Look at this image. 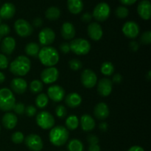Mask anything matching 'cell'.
I'll return each instance as SVG.
<instances>
[{"mask_svg":"<svg viewBox=\"0 0 151 151\" xmlns=\"http://www.w3.org/2000/svg\"><path fill=\"white\" fill-rule=\"evenodd\" d=\"M5 75H4V74L3 73V72H0V84L3 83H4V81H5Z\"/></svg>","mask_w":151,"mask_h":151,"instance_id":"cell-53","label":"cell"},{"mask_svg":"<svg viewBox=\"0 0 151 151\" xmlns=\"http://www.w3.org/2000/svg\"><path fill=\"white\" fill-rule=\"evenodd\" d=\"M110 13V6L106 2H100L94 7L92 16L98 22H104L109 19Z\"/></svg>","mask_w":151,"mask_h":151,"instance_id":"cell-8","label":"cell"},{"mask_svg":"<svg viewBox=\"0 0 151 151\" xmlns=\"http://www.w3.org/2000/svg\"><path fill=\"white\" fill-rule=\"evenodd\" d=\"M0 131H1V127H0Z\"/></svg>","mask_w":151,"mask_h":151,"instance_id":"cell-56","label":"cell"},{"mask_svg":"<svg viewBox=\"0 0 151 151\" xmlns=\"http://www.w3.org/2000/svg\"><path fill=\"white\" fill-rule=\"evenodd\" d=\"M67 150L68 151H83L84 145L81 140L73 139L68 143Z\"/></svg>","mask_w":151,"mask_h":151,"instance_id":"cell-30","label":"cell"},{"mask_svg":"<svg viewBox=\"0 0 151 151\" xmlns=\"http://www.w3.org/2000/svg\"><path fill=\"white\" fill-rule=\"evenodd\" d=\"M1 19L0 18V24H1Z\"/></svg>","mask_w":151,"mask_h":151,"instance_id":"cell-55","label":"cell"},{"mask_svg":"<svg viewBox=\"0 0 151 151\" xmlns=\"http://www.w3.org/2000/svg\"><path fill=\"white\" fill-rule=\"evenodd\" d=\"M45 16L50 21L57 20L60 16V10L57 7H50L45 12Z\"/></svg>","mask_w":151,"mask_h":151,"instance_id":"cell-29","label":"cell"},{"mask_svg":"<svg viewBox=\"0 0 151 151\" xmlns=\"http://www.w3.org/2000/svg\"><path fill=\"white\" fill-rule=\"evenodd\" d=\"M40 46L39 44L35 42L28 43L25 46L24 51L27 55L31 56V57H37L38 55V52L40 51Z\"/></svg>","mask_w":151,"mask_h":151,"instance_id":"cell-27","label":"cell"},{"mask_svg":"<svg viewBox=\"0 0 151 151\" xmlns=\"http://www.w3.org/2000/svg\"><path fill=\"white\" fill-rule=\"evenodd\" d=\"M61 151H64V150H61Z\"/></svg>","mask_w":151,"mask_h":151,"instance_id":"cell-58","label":"cell"},{"mask_svg":"<svg viewBox=\"0 0 151 151\" xmlns=\"http://www.w3.org/2000/svg\"><path fill=\"white\" fill-rule=\"evenodd\" d=\"M127 151H145V150L142 148V147H140V146L134 145L130 147V148Z\"/></svg>","mask_w":151,"mask_h":151,"instance_id":"cell-52","label":"cell"},{"mask_svg":"<svg viewBox=\"0 0 151 151\" xmlns=\"http://www.w3.org/2000/svg\"><path fill=\"white\" fill-rule=\"evenodd\" d=\"M81 82L86 88H92L97 83V77L94 71L86 69L81 74Z\"/></svg>","mask_w":151,"mask_h":151,"instance_id":"cell-11","label":"cell"},{"mask_svg":"<svg viewBox=\"0 0 151 151\" xmlns=\"http://www.w3.org/2000/svg\"><path fill=\"white\" fill-rule=\"evenodd\" d=\"M55 40V33L51 28H43L38 33V41L40 44L44 47L51 45Z\"/></svg>","mask_w":151,"mask_h":151,"instance_id":"cell-12","label":"cell"},{"mask_svg":"<svg viewBox=\"0 0 151 151\" xmlns=\"http://www.w3.org/2000/svg\"><path fill=\"white\" fill-rule=\"evenodd\" d=\"M140 41H141L143 44H145V45L150 44L151 43L150 31H146V32H143L142 35H141V38H140Z\"/></svg>","mask_w":151,"mask_h":151,"instance_id":"cell-38","label":"cell"},{"mask_svg":"<svg viewBox=\"0 0 151 151\" xmlns=\"http://www.w3.org/2000/svg\"><path fill=\"white\" fill-rule=\"evenodd\" d=\"M70 51L77 55H85L91 50V44L85 38H79L72 39L69 43Z\"/></svg>","mask_w":151,"mask_h":151,"instance_id":"cell-5","label":"cell"},{"mask_svg":"<svg viewBox=\"0 0 151 151\" xmlns=\"http://www.w3.org/2000/svg\"><path fill=\"white\" fill-rule=\"evenodd\" d=\"M16 13V7L14 4L10 2H6L0 8V18L3 19H10Z\"/></svg>","mask_w":151,"mask_h":151,"instance_id":"cell-23","label":"cell"},{"mask_svg":"<svg viewBox=\"0 0 151 151\" xmlns=\"http://www.w3.org/2000/svg\"><path fill=\"white\" fill-rule=\"evenodd\" d=\"M60 50L63 54H68L70 52V47H69V43L63 42L60 45Z\"/></svg>","mask_w":151,"mask_h":151,"instance_id":"cell-43","label":"cell"},{"mask_svg":"<svg viewBox=\"0 0 151 151\" xmlns=\"http://www.w3.org/2000/svg\"><path fill=\"white\" fill-rule=\"evenodd\" d=\"M69 131L66 127L62 125H57L51 128L49 134L50 142L55 146L60 147L67 142L69 139Z\"/></svg>","mask_w":151,"mask_h":151,"instance_id":"cell-3","label":"cell"},{"mask_svg":"<svg viewBox=\"0 0 151 151\" xmlns=\"http://www.w3.org/2000/svg\"><path fill=\"white\" fill-rule=\"evenodd\" d=\"M87 141L89 143V145H96L98 144L99 138L94 134H90L87 137Z\"/></svg>","mask_w":151,"mask_h":151,"instance_id":"cell-44","label":"cell"},{"mask_svg":"<svg viewBox=\"0 0 151 151\" xmlns=\"http://www.w3.org/2000/svg\"><path fill=\"white\" fill-rule=\"evenodd\" d=\"M129 14V10L125 6H119L115 10V15L119 19H125Z\"/></svg>","mask_w":151,"mask_h":151,"instance_id":"cell-34","label":"cell"},{"mask_svg":"<svg viewBox=\"0 0 151 151\" xmlns=\"http://www.w3.org/2000/svg\"><path fill=\"white\" fill-rule=\"evenodd\" d=\"M99 128H100V130L103 132H106L108 130V128H109V125H108L107 122H101L99 125Z\"/></svg>","mask_w":151,"mask_h":151,"instance_id":"cell-51","label":"cell"},{"mask_svg":"<svg viewBox=\"0 0 151 151\" xmlns=\"http://www.w3.org/2000/svg\"><path fill=\"white\" fill-rule=\"evenodd\" d=\"M13 110L14 111V112L17 114H24L25 111V105L22 103H17L15 104V106H13Z\"/></svg>","mask_w":151,"mask_h":151,"instance_id":"cell-39","label":"cell"},{"mask_svg":"<svg viewBox=\"0 0 151 151\" xmlns=\"http://www.w3.org/2000/svg\"><path fill=\"white\" fill-rule=\"evenodd\" d=\"M109 108L105 103H99L95 106L94 109V114L97 119L104 120L109 116Z\"/></svg>","mask_w":151,"mask_h":151,"instance_id":"cell-22","label":"cell"},{"mask_svg":"<svg viewBox=\"0 0 151 151\" xmlns=\"http://www.w3.org/2000/svg\"><path fill=\"white\" fill-rule=\"evenodd\" d=\"M10 88L16 94H22L27 91V83L24 78L20 77L15 78L10 82Z\"/></svg>","mask_w":151,"mask_h":151,"instance_id":"cell-17","label":"cell"},{"mask_svg":"<svg viewBox=\"0 0 151 151\" xmlns=\"http://www.w3.org/2000/svg\"><path fill=\"white\" fill-rule=\"evenodd\" d=\"M66 126L68 131H74L78 128L80 124V120L76 115H69L66 119Z\"/></svg>","mask_w":151,"mask_h":151,"instance_id":"cell-28","label":"cell"},{"mask_svg":"<svg viewBox=\"0 0 151 151\" xmlns=\"http://www.w3.org/2000/svg\"><path fill=\"white\" fill-rule=\"evenodd\" d=\"M59 77V71L55 66L43 69L41 73V82L45 84H52L57 81Z\"/></svg>","mask_w":151,"mask_h":151,"instance_id":"cell-10","label":"cell"},{"mask_svg":"<svg viewBox=\"0 0 151 151\" xmlns=\"http://www.w3.org/2000/svg\"><path fill=\"white\" fill-rule=\"evenodd\" d=\"M18 122V118L15 114L11 112H7L4 114L1 119V123L4 128L7 130H12L16 126Z\"/></svg>","mask_w":151,"mask_h":151,"instance_id":"cell-20","label":"cell"},{"mask_svg":"<svg viewBox=\"0 0 151 151\" xmlns=\"http://www.w3.org/2000/svg\"><path fill=\"white\" fill-rule=\"evenodd\" d=\"M0 41H1V37H0Z\"/></svg>","mask_w":151,"mask_h":151,"instance_id":"cell-57","label":"cell"},{"mask_svg":"<svg viewBox=\"0 0 151 151\" xmlns=\"http://www.w3.org/2000/svg\"><path fill=\"white\" fill-rule=\"evenodd\" d=\"M43 24V21L41 18L37 17L32 20V26H34L35 27H40L42 26Z\"/></svg>","mask_w":151,"mask_h":151,"instance_id":"cell-47","label":"cell"},{"mask_svg":"<svg viewBox=\"0 0 151 151\" xmlns=\"http://www.w3.org/2000/svg\"><path fill=\"white\" fill-rule=\"evenodd\" d=\"M43 83L39 80H33L29 84V91L32 94H39L43 90Z\"/></svg>","mask_w":151,"mask_h":151,"instance_id":"cell-33","label":"cell"},{"mask_svg":"<svg viewBox=\"0 0 151 151\" xmlns=\"http://www.w3.org/2000/svg\"><path fill=\"white\" fill-rule=\"evenodd\" d=\"M81 103H82V97L77 92L69 93L65 98V103L66 106L72 109H75L80 106Z\"/></svg>","mask_w":151,"mask_h":151,"instance_id":"cell-25","label":"cell"},{"mask_svg":"<svg viewBox=\"0 0 151 151\" xmlns=\"http://www.w3.org/2000/svg\"><path fill=\"white\" fill-rule=\"evenodd\" d=\"M11 140L14 144H21L24 140V136L23 133L20 132V131H16L12 134Z\"/></svg>","mask_w":151,"mask_h":151,"instance_id":"cell-35","label":"cell"},{"mask_svg":"<svg viewBox=\"0 0 151 151\" xmlns=\"http://www.w3.org/2000/svg\"><path fill=\"white\" fill-rule=\"evenodd\" d=\"M69 66L70 69L73 71H78L82 68L83 63L80 60L76 58H73L69 60Z\"/></svg>","mask_w":151,"mask_h":151,"instance_id":"cell-37","label":"cell"},{"mask_svg":"<svg viewBox=\"0 0 151 151\" xmlns=\"http://www.w3.org/2000/svg\"><path fill=\"white\" fill-rule=\"evenodd\" d=\"M92 17V14L87 12V13H83L82 15V16H81V20H82V22H85V23H88V22H91Z\"/></svg>","mask_w":151,"mask_h":151,"instance_id":"cell-45","label":"cell"},{"mask_svg":"<svg viewBox=\"0 0 151 151\" xmlns=\"http://www.w3.org/2000/svg\"><path fill=\"white\" fill-rule=\"evenodd\" d=\"M24 142L27 147L31 151H41L44 147V143L41 138L35 134L27 136Z\"/></svg>","mask_w":151,"mask_h":151,"instance_id":"cell-9","label":"cell"},{"mask_svg":"<svg viewBox=\"0 0 151 151\" xmlns=\"http://www.w3.org/2000/svg\"><path fill=\"white\" fill-rule=\"evenodd\" d=\"M38 57L40 62L44 66H47V67L55 66L58 63L59 59H60L59 53L57 50L50 46L43 47L42 48L40 49Z\"/></svg>","mask_w":151,"mask_h":151,"instance_id":"cell-1","label":"cell"},{"mask_svg":"<svg viewBox=\"0 0 151 151\" xmlns=\"http://www.w3.org/2000/svg\"><path fill=\"white\" fill-rule=\"evenodd\" d=\"M130 49L132 50L133 52H137L138 51V50L139 49V44L138 42L135 41H132L129 44Z\"/></svg>","mask_w":151,"mask_h":151,"instance_id":"cell-48","label":"cell"},{"mask_svg":"<svg viewBox=\"0 0 151 151\" xmlns=\"http://www.w3.org/2000/svg\"><path fill=\"white\" fill-rule=\"evenodd\" d=\"M88 151H101L100 145L98 144L96 145H89Z\"/></svg>","mask_w":151,"mask_h":151,"instance_id":"cell-49","label":"cell"},{"mask_svg":"<svg viewBox=\"0 0 151 151\" xmlns=\"http://www.w3.org/2000/svg\"><path fill=\"white\" fill-rule=\"evenodd\" d=\"M76 30L75 27L71 22H66L62 24L60 29L61 36L66 40H72L75 36Z\"/></svg>","mask_w":151,"mask_h":151,"instance_id":"cell-21","label":"cell"},{"mask_svg":"<svg viewBox=\"0 0 151 151\" xmlns=\"http://www.w3.org/2000/svg\"><path fill=\"white\" fill-rule=\"evenodd\" d=\"M31 69V61L27 56L19 55L10 64V71L16 76H24Z\"/></svg>","mask_w":151,"mask_h":151,"instance_id":"cell-2","label":"cell"},{"mask_svg":"<svg viewBox=\"0 0 151 151\" xmlns=\"http://www.w3.org/2000/svg\"><path fill=\"white\" fill-rule=\"evenodd\" d=\"M100 71H101V73L105 76H111L113 75L114 72V66L111 62H103L100 67Z\"/></svg>","mask_w":151,"mask_h":151,"instance_id":"cell-32","label":"cell"},{"mask_svg":"<svg viewBox=\"0 0 151 151\" xmlns=\"http://www.w3.org/2000/svg\"><path fill=\"white\" fill-rule=\"evenodd\" d=\"M49 103V97L44 93H40L35 98V105L39 109H44Z\"/></svg>","mask_w":151,"mask_h":151,"instance_id":"cell-31","label":"cell"},{"mask_svg":"<svg viewBox=\"0 0 151 151\" xmlns=\"http://www.w3.org/2000/svg\"><path fill=\"white\" fill-rule=\"evenodd\" d=\"M67 7L72 14H79L83 9L82 0H67Z\"/></svg>","mask_w":151,"mask_h":151,"instance_id":"cell-26","label":"cell"},{"mask_svg":"<svg viewBox=\"0 0 151 151\" xmlns=\"http://www.w3.org/2000/svg\"><path fill=\"white\" fill-rule=\"evenodd\" d=\"M16 104V98L13 91L8 88L0 89V110L10 111Z\"/></svg>","mask_w":151,"mask_h":151,"instance_id":"cell-4","label":"cell"},{"mask_svg":"<svg viewBox=\"0 0 151 151\" xmlns=\"http://www.w3.org/2000/svg\"><path fill=\"white\" fill-rule=\"evenodd\" d=\"M36 123L38 126L44 130H50L54 127L55 120L52 114L49 111H43L36 116Z\"/></svg>","mask_w":151,"mask_h":151,"instance_id":"cell-6","label":"cell"},{"mask_svg":"<svg viewBox=\"0 0 151 151\" xmlns=\"http://www.w3.org/2000/svg\"><path fill=\"white\" fill-rule=\"evenodd\" d=\"M122 81V76L119 73H116L115 75H114L113 78H112L111 82L114 83L116 84H119Z\"/></svg>","mask_w":151,"mask_h":151,"instance_id":"cell-46","label":"cell"},{"mask_svg":"<svg viewBox=\"0 0 151 151\" xmlns=\"http://www.w3.org/2000/svg\"><path fill=\"white\" fill-rule=\"evenodd\" d=\"M10 32V28L6 24H0V37H7Z\"/></svg>","mask_w":151,"mask_h":151,"instance_id":"cell-41","label":"cell"},{"mask_svg":"<svg viewBox=\"0 0 151 151\" xmlns=\"http://www.w3.org/2000/svg\"><path fill=\"white\" fill-rule=\"evenodd\" d=\"M147 78H148V80H150V79H151V76H150V71H149V72H148V75H147Z\"/></svg>","mask_w":151,"mask_h":151,"instance_id":"cell-54","label":"cell"},{"mask_svg":"<svg viewBox=\"0 0 151 151\" xmlns=\"http://www.w3.org/2000/svg\"><path fill=\"white\" fill-rule=\"evenodd\" d=\"M137 13L144 20H149L151 16V4L149 0H142L137 6Z\"/></svg>","mask_w":151,"mask_h":151,"instance_id":"cell-18","label":"cell"},{"mask_svg":"<svg viewBox=\"0 0 151 151\" xmlns=\"http://www.w3.org/2000/svg\"><path fill=\"white\" fill-rule=\"evenodd\" d=\"M137 0H119L121 3L124 5H132L137 2Z\"/></svg>","mask_w":151,"mask_h":151,"instance_id":"cell-50","label":"cell"},{"mask_svg":"<svg viewBox=\"0 0 151 151\" xmlns=\"http://www.w3.org/2000/svg\"><path fill=\"white\" fill-rule=\"evenodd\" d=\"M9 66V60L5 55L0 53V69H5Z\"/></svg>","mask_w":151,"mask_h":151,"instance_id":"cell-40","label":"cell"},{"mask_svg":"<svg viewBox=\"0 0 151 151\" xmlns=\"http://www.w3.org/2000/svg\"><path fill=\"white\" fill-rule=\"evenodd\" d=\"M14 29L16 34L22 38H27L33 32V27L24 19H18L14 23Z\"/></svg>","mask_w":151,"mask_h":151,"instance_id":"cell-7","label":"cell"},{"mask_svg":"<svg viewBox=\"0 0 151 151\" xmlns=\"http://www.w3.org/2000/svg\"><path fill=\"white\" fill-rule=\"evenodd\" d=\"M55 114L60 119H63L67 116V110L63 105H58L55 108Z\"/></svg>","mask_w":151,"mask_h":151,"instance_id":"cell-36","label":"cell"},{"mask_svg":"<svg viewBox=\"0 0 151 151\" xmlns=\"http://www.w3.org/2000/svg\"><path fill=\"white\" fill-rule=\"evenodd\" d=\"M81 126L83 131L89 132L93 131L95 128V121L91 115L85 114L81 117Z\"/></svg>","mask_w":151,"mask_h":151,"instance_id":"cell-24","label":"cell"},{"mask_svg":"<svg viewBox=\"0 0 151 151\" xmlns=\"http://www.w3.org/2000/svg\"><path fill=\"white\" fill-rule=\"evenodd\" d=\"M113 88V83L109 78H102L97 83V91L102 97H108L111 94Z\"/></svg>","mask_w":151,"mask_h":151,"instance_id":"cell-16","label":"cell"},{"mask_svg":"<svg viewBox=\"0 0 151 151\" xmlns=\"http://www.w3.org/2000/svg\"><path fill=\"white\" fill-rule=\"evenodd\" d=\"M87 32L92 41H98L102 38L103 35V31L102 27L97 22H91L87 27Z\"/></svg>","mask_w":151,"mask_h":151,"instance_id":"cell-15","label":"cell"},{"mask_svg":"<svg viewBox=\"0 0 151 151\" xmlns=\"http://www.w3.org/2000/svg\"><path fill=\"white\" fill-rule=\"evenodd\" d=\"M36 108L34 106H32V105H29L28 106L25 107L24 113L28 117H32V116H33L36 114Z\"/></svg>","mask_w":151,"mask_h":151,"instance_id":"cell-42","label":"cell"},{"mask_svg":"<svg viewBox=\"0 0 151 151\" xmlns=\"http://www.w3.org/2000/svg\"><path fill=\"white\" fill-rule=\"evenodd\" d=\"M47 96L55 103L62 101L65 97V90L58 85H52L47 89Z\"/></svg>","mask_w":151,"mask_h":151,"instance_id":"cell-14","label":"cell"},{"mask_svg":"<svg viewBox=\"0 0 151 151\" xmlns=\"http://www.w3.org/2000/svg\"><path fill=\"white\" fill-rule=\"evenodd\" d=\"M122 31L125 37L131 39L136 38L139 34V26L134 21H128L123 24Z\"/></svg>","mask_w":151,"mask_h":151,"instance_id":"cell-13","label":"cell"},{"mask_svg":"<svg viewBox=\"0 0 151 151\" xmlns=\"http://www.w3.org/2000/svg\"><path fill=\"white\" fill-rule=\"evenodd\" d=\"M16 42L14 38L10 36L4 37L1 41V51L4 55H11L16 49Z\"/></svg>","mask_w":151,"mask_h":151,"instance_id":"cell-19","label":"cell"}]
</instances>
